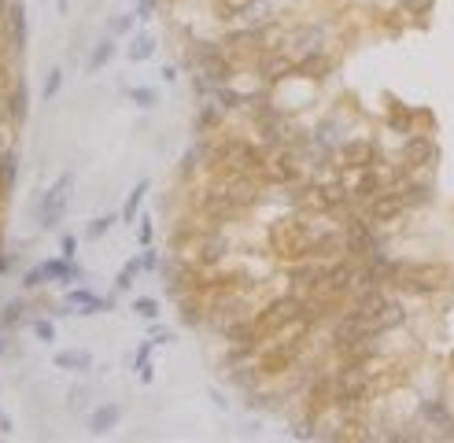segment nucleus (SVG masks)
Returning a JSON list of instances; mask_svg holds the SVG:
<instances>
[{"label":"nucleus","instance_id":"2eb2a0df","mask_svg":"<svg viewBox=\"0 0 454 443\" xmlns=\"http://www.w3.org/2000/svg\"><path fill=\"white\" fill-rule=\"evenodd\" d=\"M211 100L222 107V111H247V104L255 100L252 93H236V89H229V85H214L211 89Z\"/></svg>","mask_w":454,"mask_h":443},{"label":"nucleus","instance_id":"4be33fe9","mask_svg":"<svg viewBox=\"0 0 454 443\" xmlns=\"http://www.w3.org/2000/svg\"><path fill=\"white\" fill-rule=\"evenodd\" d=\"M151 348H155V340H144L137 348V355H133V366H137V373H140V381L144 384L155 381V373H151Z\"/></svg>","mask_w":454,"mask_h":443},{"label":"nucleus","instance_id":"4c0bfd02","mask_svg":"<svg viewBox=\"0 0 454 443\" xmlns=\"http://www.w3.org/2000/svg\"><path fill=\"white\" fill-rule=\"evenodd\" d=\"M140 244H151V218H140Z\"/></svg>","mask_w":454,"mask_h":443},{"label":"nucleus","instance_id":"7c9ffc66","mask_svg":"<svg viewBox=\"0 0 454 443\" xmlns=\"http://www.w3.org/2000/svg\"><path fill=\"white\" fill-rule=\"evenodd\" d=\"M34 332H37L41 343H52V340H56V326H52V318H37V321H34Z\"/></svg>","mask_w":454,"mask_h":443},{"label":"nucleus","instance_id":"423d86ee","mask_svg":"<svg viewBox=\"0 0 454 443\" xmlns=\"http://www.w3.org/2000/svg\"><path fill=\"white\" fill-rule=\"evenodd\" d=\"M381 163V152L370 137H351L340 144V167L343 170H362V167H377Z\"/></svg>","mask_w":454,"mask_h":443},{"label":"nucleus","instance_id":"58836bf2","mask_svg":"<svg viewBox=\"0 0 454 443\" xmlns=\"http://www.w3.org/2000/svg\"><path fill=\"white\" fill-rule=\"evenodd\" d=\"M151 340H155V343H170V340H174V332H170V329H151Z\"/></svg>","mask_w":454,"mask_h":443},{"label":"nucleus","instance_id":"72a5a7b5","mask_svg":"<svg viewBox=\"0 0 454 443\" xmlns=\"http://www.w3.org/2000/svg\"><path fill=\"white\" fill-rule=\"evenodd\" d=\"M428 4H432V0H399V8H403L406 15H425Z\"/></svg>","mask_w":454,"mask_h":443},{"label":"nucleus","instance_id":"2f4dec72","mask_svg":"<svg viewBox=\"0 0 454 443\" xmlns=\"http://www.w3.org/2000/svg\"><path fill=\"white\" fill-rule=\"evenodd\" d=\"M23 285H26V288H45V285H48V277H45V270H41V266H34V270H26V274H23Z\"/></svg>","mask_w":454,"mask_h":443},{"label":"nucleus","instance_id":"cd10ccee","mask_svg":"<svg viewBox=\"0 0 454 443\" xmlns=\"http://www.w3.org/2000/svg\"><path fill=\"white\" fill-rule=\"evenodd\" d=\"M59 89H63V70L56 67V70H48V78H45V93H41V100H56L59 96Z\"/></svg>","mask_w":454,"mask_h":443},{"label":"nucleus","instance_id":"1a4fd4ad","mask_svg":"<svg viewBox=\"0 0 454 443\" xmlns=\"http://www.w3.org/2000/svg\"><path fill=\"white\" fill-rule=\"evenodd\" d=\"M115 299L107 296H96V292L89 288H70L67 292V310H74V314H104V310H111Z\"/></svg>","mask_w":454,"mask_h":443},{"label":"nucleus","instance_id":"a878e982","mask_svg":"<svg viewBox=\"0 0 454 443\" xmlns=\"http://www.w3.org/2000/svg\"><path fill=\"white\" fill-rule=\"evenodd\" d=\"M129 104H137V107H144V111H151V107L159 104V93L151 89V85H133V89H129Z\"/></svg>","mask_w":454,"mask_h":443},{"label":"nucleus","instance_id":"9b49d317","mask_svg":"<svg viewBox=\"0 0 454 443\" xmlns=\"http://www.w3.org/2000/svg\"><path fill=\"white\" fill-rule=\"evenodd\" d=\"M41 270H45V277H48V285L52 281H59V285H74V281H85V270L74 263V258H45L41 263Z\"/></svg>","mask_w":454,"mask_h":443},{"label":"nucleus","instance_id":"0eeeda50","mask_svg":"<svg viewBox=\"0 0 454 443\" xmlns=\"http://www.w3.org/2000/svg\"><path fill=\"white\" fill-rule=\"evenodd\" d=\"M258 74H263L269 85H277V82H285V78L296 74V59H292L285 48H269V52L258 56Z\"/></svg>","mask_w":454,"mask_h":443},{"label":"nucleus","instance_id":"a19ab883","mask_svg":"<svg viewBox=\"0 0 454 443\" xmlns=\"http://www.w3.org/2000/svg\"><path fill=\"white\" fill-rule=\"evenodd\" d=\"M56 8H59V15H67V0H56Z\"/></svg>","mask_w":454,"mask_h":443},{"label":"nucleus","instance_id":"aec40b11","mask_svg":"<svg viewBox=\"0 0 454 443\" xmlns=\"http://www.w3.org/2000/svg\"><path fill=\"white\" fill-rule=\"evenodd\" d=\"M151 56H155V37L151 34H137L129 41V63H144Z\"/></svg>","mask_w":454,"mask_h":443},{"label":"nucleus","instance_id":"7ed1b4c3","mask_svg":"<svg viewBox=\"0 0 454 443\" xmlns=\"http://www.w3.org/2000/svg\"><path fill=\"white\" fill-rule=\"evenodd\" d=\"M406 211H410L406 200L399 196V189H392V185H388L384 192H377L370 203H362V214L377 225V229H384V225H395Z\"/></svg>","mask_w":454,"mask_h":443},{"label":"nucleus","instance_id":"6e6552de","mask_svg":"<svg viewBox=\"0 0 454 443\" xmlns=\"http://www.w3.org/2000/svg\"><path fill=\"white\" fill-rule=\"evenodd\" d=\"M329 70H332V52H325V48H307L303 56L296 59V74L299 78H314V82H321V78H329Z\"/></svg>","mask_w":454,"mask_h":443},{"label":"nucleus","instance_id":"f704fd0d","mask_svg":"<svg viewBox=\"0 0 454 443\" xmlns=\"http://www.w3.org/2000/svg\"><path fill=\"white\" fill-rule=\"evenodd\" d=\"M163 0H137V19H155V8Z\"/></svg>","mask_w":454,"mask_h":443},{"label":"nucleus","instance_id":"c85d7f7f","mask_svg":"<svg viewBox=\"0 0 454 443\" xmlns=\"http://www.w3.org/2000/svg\"><path fill=\"white\" fill-rule=\"evenodd\" d=\"M133 26H137V12H133V15H118V19H111V37L133 34Z\"/></svg>","mask_w":454,"mask_h":443},{"label":"nucleus","instance_id":"20e7f679","mask_svg":"<svg viewBox=\"0 0 454 443\" xmlns=\"http://www.w3.org/2000/svg\"><path fill=\"white\" fill-rule=\"evenodd\" d=\"M229 258V241L218 233V229H207V233H196L192 241V266L200 270H214Z\"/></svg>","mask_w":454,"mask_h":443},{"label":"nucleus","instance_id":"f8f14e48","mask_svg":"<svg viewBox=\"0 0 454 443\" xmlns=\"http://www.w3.org/2000/svg\"><path fill=\"white\" fill-rule=\"evenodd\" d=\"M122 414L126 410L118 406V403H100L89 414V432L93 436H100V432H111V428H118V421H122Z\"/></svg>","mask_w":454,"mask_h":443},{"label":"nucleus","instance_id":"c9c22d12","mask_svg":"<svg viewBox=\"0 0 454 443\" xmlns=\"http://www.w3.org/2000/svg\"><path fill=\"white\" fill-rule=\"evenodd\" d=\"M12 74V52H8V45H0V82Z\"/></svg>","mask_w":454,"mask_h":443},{"label":"nucleus","instance_id":"6ab92c4d","mask_svg":"<svg viewBox=\"0 0 454 443\" xmlns=\"http://www.w3.org/2000/svg\"><path fill=\"white\" fill-rule=\"evenodd\" d=\"M222 107L218 104H200V118H196V133H203V137H207V133H214V129H218L222 126Z\"/></svg>","mask_w":454,"mask_h":443},{"label":"nucleus","instance_id":"9d476101","mask_svg":"<svg viewBox=\"0 0 454 443\" xmlns=\"http://www.w3.org/2000/svg\"><path fill=\"white\" fill-rule=\"evenodd\" d=\"M428 159H436V144H432L428 137H421V133H410L406 148H403V167L421 174V170L428 167Z\"/></svg>","mask_w":454,"mask_h":443},{"label":"nucleus","instance_id":"412c9836","mask_svg":"<svg viewBox=\"0 0 454 443\" xmlns=\"http://www.w3.org/2000/svg\"><path fill=\"white\" fill-rule=\"evenodd\" d=\"M23 318H26L23 299H8V303H0V329H15Z\"/></svg>","mask_w":454,"mask_h":443},{"label":"nucleus","instance_id":"e433bc0d","mask_svg":"<svg viewBox=\"0 0 454 443\" xmlns=\"http://www.w3.org/2000/svg\"><path fill=\"white\" fill-rule=\"evenodd\" d=\"M140 263H144L148 274H155V270H159V255L155 252H144V255H140Z\"/></svg>","mask_w":454,"mask_h":443},{"label":"nucleus","instance_id":"39448f33","mask_svg":"<svg viewBox=\"0 0 454 443\" xmlns=\"http://www.w3.org/2000/svg\"><path fill=\"white\" fill-rule=\"evenodd\" d=\"M343 185H348V196L354 207H362V203H370L377 192L388 189L384 174L377 167H362V170H348V178H343Z\"/></svg>","mask_w":454,"mask_h":443},{"label":"nucleus","instance_id":"393cba45","mask_svg":"<svg viewBox=\"0 0 454 443\" xmlns=\"http://www.w3.org/2000/svg\"><path fill=\"white\" fill-rule=\"evenodd\" d=\"M115 37H104L100 41V45H96L93 48V56H89V70H100V67H107V63H111L115 59Z\"/></svg>","mask_w":454,"mask_h":443},{"label":"nucleus","instance_id":"f257e3e1","mask_svg":"<svg viewBox=\"0 0 454 443\" xmlns=\"http://www.w3.org/2000/svg\"><path fill=\"white\" fill-rule=\"evenodd\" d=\"M192 67L211 85H229V78H233L229 48L218 45V41H196V45H192Z\"/></svg>","mask_w":454,"mask_h":443},{"label":"nucleus","instance_id":"f03ea898","mask_svg":"<svg viewBox=\"0 0 454 443\" xmlns=\"http://www.w3.org/2000/svg\"><path fill=\"white\" fill-rule=\"evenodd\" d=\"M70 189H74V174L67 170V174H59L52 181V189L41 192V203H37V225L41 229H56L63 222V214L70 207Z\"/></svg>","mask_w":454,"mask_h":443},{"label":"nucleus","instance_id":"ea45409f","mask_svg":"<svg viewBox=\"0 0 454 443\" xmlns=\"http://www.w3.org/2000/svg\"><path fill=\"white\" fill-rule=\"evenodd\" d=\"M163 78L167 82H178V67H163Z\"/></svg>","mask_w":454,"mask_h":443},{"label":"nucleus","instance_id":"bb28decb","mask_svg":"<svg viewBox=\"0 0 454 443\" xmlns=\"http://www.w3.org/2000/svg\"><path fill=\"white\" fill-rule=\"evenodd\" d=\"M111 225H115V214H100V218H93L89 225H85V241H100V236H107Z\"/></svg>","mask_w":454,"mask_h":443},{"label":"nucleus","instance_id":"c756f323","mask_svg":"<svg viewBox=\"0 0 454 443\" xmlns=\"http://www.w3.org/2000/svg\"><path fill=\"white\" fill-rule=\"evenodd\" d=\"M133 310H137L140 318L155 321V318H159V299H148V296H144V299H137V303H133Z\"/></svg>","mask_w":454,"mask_h":443},{"label":"nucleus","instance_id":"4468645a","mask_svg":"<svg viewBox=\"0 0 454 443\" xmlns=\"http://www.w3.org/2000/svg\"><path fill=\"white\" fill-rule=\"evenodd\" d=\"M15 178H19V152L15 148H4V152H0V203L12 196Z\"/></svg>","mask_w":454,"mask_h":443},{"label":"nucleus","instance_id":"b1692460","mask_svg":"<svg viewBox=\"0 0 454 443\" xmlns=\"http://www.w3.org/2000/svg\"><path fill=\"white\" fill-rule=\"evenodd\" d=\"M140 270H144V263H140V258H129V263L118 270V277H115V292H129V288H133Z\"/></svg>","mask_w":454,"mask_h":443},{"label":"nucleus","instance_id":"a211bd4d","mask_svg":"<svg viewBox=\"0 0 454 443\" xmlns=\"http://www.w3.org/2000/svg\"><path fill=\"white\" fill-rule=\"evenodd\" d=\"M148 189H151V181L144 178V181H137V189H133V192H129V200H126V207H122V222H126V225L140 218V203H144Z\"/></svg>","mask_w":454,"mask_h":443},{"label":"nucleus","instance_id":"5701e85b","mask_svg":"<svg viewBox=\"0 0 454 443\" xmlns=\"http://www.w3.org/2000/svg\"><path fill=\"white\" fill-rule=\"evenodd\" d=\"M414 118H417V111H410V107H403L399 100L388 107V126L399 129V133H410V122H414Z\"/></svg>","mask_w":454,"mask_h":443},{"label":"nucleus","instance_id":"f3484780","mask_svg":"<svg viewBox=\"0 0 454 443\" xmlns=\"http://www.w3.org/2000/svg\"><path fill=\"white\" fill-rule=\"evenodd\" d=\"M56 370H70V373H85V370H93V355L89 351H82V348H74V351H56Z\"/></svg>","mask_w":454,"mask_h":443},{"label":"nucleus","instance_id":"ddd939ff","mask_svg":"<svg viewBox=\"0 0 454 443\" xmlns=\"http://www.w3.org/2000/svg\"><path fill=\"white\" fill-rule=\"evenodd\" d=\"M8 34H12V52L19 56V52L26 48V34H30V26H26V8L19 4V0H12V8H8Z\"/></svg>","mask_w":454,"mask_h":443},{"label":"nucleus","instance_id":"dca6fc26","mask_svg":"<svg viewBox=\"0 0 454 443\" xmlns=\"http://www.w3.org/2000/svg\"><path fill=\"white\" fill-rule=\"evenodd\" d=\"M26 107H30V104H26V85L15 82V89L4 96V118H8L12 126H23V122H26Z\"/></svg>","mask_w":454,"mask_h":443},{"label":"nucleus","instance_id":"473e14b6","mask_svg":"<svg viewBox=\"0 0 454 443\" xmlns=\"http://www.w3.org/2000/svg\"><path fill=\"white\" fill-rule=\"evenodd\" d=\"M59 255H63V258H74V255H78V236H74V233H63V236H59Z\"/></svg>","mask_w":454,"mask_h":443}]
</instances>
